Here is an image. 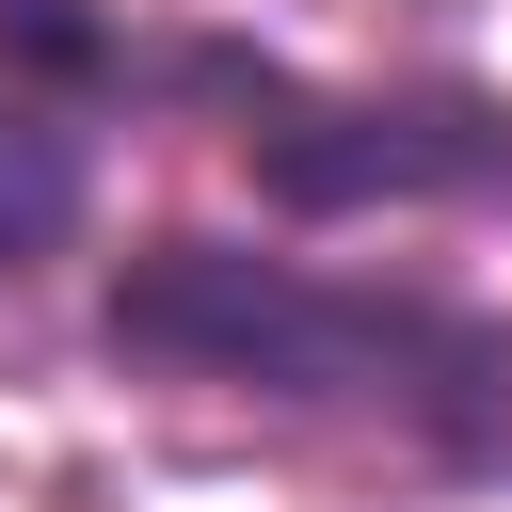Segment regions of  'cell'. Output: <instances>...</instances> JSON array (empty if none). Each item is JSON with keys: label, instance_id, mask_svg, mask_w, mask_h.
Returning <instances> with one entry per match:
<instances>
[{"label": "cell", "instance_id": "1", "mask_svg": "<svg viewBox=\"0 0 512 512\" xmlns=\"http://www.w3.org/2000/svg\"><path fill=\"white\" fill-rule=\"evenodd\" d=\"M96 352L144 368V384H224V400H288V416H384L448 480H512V320L448 304V288H368V272H304V256L176 224L96 288Z\"/></svg>", "mask_w": 512, "mask_h": 512}, {"label": "cell", "instance_id": "2", "mask_svg": "<svg viewBox=\"0 0 512 512\" xmlns=\"http://www.w3.org/2000/svg\"><path fill=\"white\" fill-rule=\"evenodd\" d=\"M0 80H32L64 112H96V96L208 112L288 224L512 192V96H480V80H304L288 48H240V32H112L96 0H0Z\"/></svg>", "mask_w": 512, "mask_h": 512}, {"label": "cell", "instance_id": "3", "mask_svg": "<svg viewBox=\"0 0 512 512\" xmlns=\"http://www.w3.org/2000/svg\"><path fill=\"white\" fill-rule=\"evenodd\" d=\"M80 208H96V128L64 96H32V80H0V288L32 256H64Z\"/></svg>", "mask_w": 512, "mask_h": 512}]
</instances>
